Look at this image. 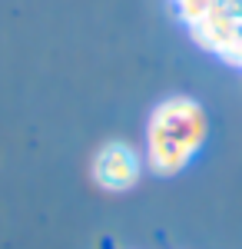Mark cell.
<instances>
[{"instance_id": "obj_1", "label": "cell", "mask_w": 242, "mask_h": 249, "mask_svg": "<svg viewBox=\"0 0 242 249\" xmlns=\"http://www.w3.org/2000/svg\"><path fill=\"white\" fill-rule=\"evenodd\" d=\"M209 120L206 110L189 96H169L163 100L146 126V156L149 166L159 176L186 170V163L203 150Z\"/></svg>"}, {"instance_id": "obj_2", "label": "cell", "mask_w": 242, "mask_h": 249, "mask_svg": "<svg viewBox=\"0 0 242 249\" xmlns=\"http://www.w3.org/2000/svg\"><path fill=\"white\" fill-rule=\"evenodd\" d=\"M90 170H93V179L100 190L126 193L136 186L143 163H139V153L133 146H126V143H106V146L96 150Z\"/></svg>"}]
</instances>
